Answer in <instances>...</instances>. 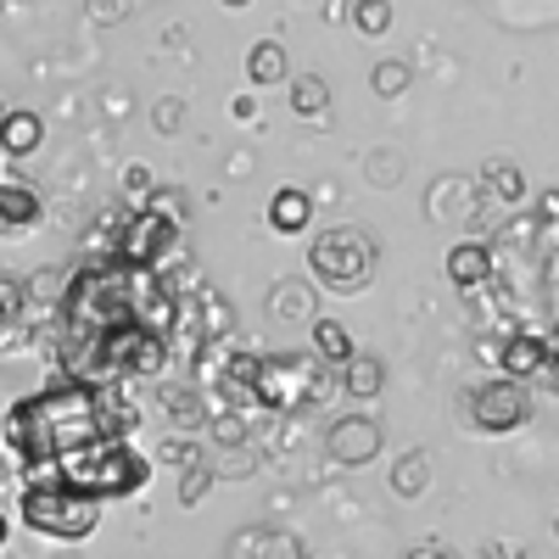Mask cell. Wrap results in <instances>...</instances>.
I'll list each match as a JSON object with an SVG mask.
<instances>
[{"instance_id": "1", "label": "cell", "mask_w": 559, "mask_h": 559, "mask_svg": "<svg viewBox=\"0 0 559 559\" xmlns=\"http://www.w3.org/2000/svg\"><path fill=\"white\" fill-rule=\"evenodd\" d=\"M179 319L185 302L168 269H140L118 252L90 258L51 308V364L62 381L84 386L157 381L174 358Z\"/></svg>"}, {"instance_id": "2", "label": "cell", "mask_w": 559, "mask_h": 559, "mask_svg": "<svg viewBox=\"0 0 559 559\" xmlns=\"http://www.w3.org/2000/svg\"><path fill=\"white\" fill-rule=\"evenodd\" d=\"M96 437H102V403H96V386H84V381H57L12 403L7 419H0V442L17 459V476L51 471L57 459H68L73 448L96 442Z\"/></svg>"}, {"instance_id": "3", "label": "cell", "mask_w": 559, "mask_h": 559, "mask_svg": "<svg viewBox=\"0 0 559 559\" xmlns=\"http://www.w3.org/2000/svg\"><path fill=\"white\" fill-rule=\"evenodd\" d=\"M23 481H57V487H68V492H84V498L107 503V498H134L140 487H146V481H152V459L140 453L129 437L102 431L96 442L73 448L68 459L51 464V471H34V476H23Z\"/></svg>"}, {"instance_id": "4", "label": "cell", "mask_w": 559, "mask_h": 559, "mask_svg": "<svg viewBox=\"0 0 559 559\" xmlns=\"http://www.w3.org/2000/svg\"><path fill=\"white\" fill-rule=\"evenodd\" d=\"M308 274H313V286L319 292H331V297H358L376 286V274H381V247L369 229L358 224H336V229H324V236L308 241Z\"/></svg>"}, {"instance_id": "5", "label": "cell", "mask_w": 559, "mask_h": 559, "mask_svg": "<svg viewBox=\"0 0 559 559\" xmlns=\"http://www.w3.org/2000/svg\"><path fill=\"white\" fill-rule=\"evenodd\" d=\"M336 381V364L319 353H263L258 358V408L269 414H302Z\"/></svg>"}, {"instance_id": "6", "label": "cell", "mask_w": 559, "mask_h": 559, "mask_svg": "<svg viewBox=\"0 0 559 559\" xmlns=\"http://www.w3.org/2000/svg\"><path fill=\"white\" fill-rule=\"evenodd\" d=\"M17 515L34 537H51V543H84L90 532L102 526V503L68 492L57 481H23L17 492Z\"/></svg>"}, {"instance_id": "7", "label": "cell", "mask_w": 559, "mask_h": 559, "mask_svg": "<svg viewBox=\"0 0 559 559\" xmlns=\"http://www.w3.org/2000/svg\"><path fill=\"white\" fill-rule=\"evenodd\" d=\"M464 419H471L481 437H509V431H521L526 419H532V386L498 376V381H487V386H476L471 397H464Z\"/></svg>"}, {"instance_id": "8", "label": "cell", "mask_w": 559, "mask_h": 559, "mask_svg": "<svg viewBox=\"0 0 559 559\" xmlns=\"http://www.w3.org/2000/svg\"><path fill=\"white\" fill-rule=\"evenodd\" d=\"M179 218H168L163 207H140V213H129V224H123V247H118V258L123 263H140V269H163L168 263V252L179 247Z\"/></svg>"}, {"instance_id": "9", "label": "cell", "mask_w": 559, "mask_h": 559, "mask_svg": "<svg viewBox=\"0 0 559 559\" xmlns=\"http://www.w3.org/2000/svg\"><path fill=\"white\" fill-rule=\"evenodd\" d=\"M381 442H386V431H381V419H369V414H342L331 426V437H324L331 459L347 464V471H364V464L381 453Z\"/></svg>"}, {"instance_id": "10", "label": "cell", "mask_w": 559, "mask_h": 559, "mask_svg": "<svg viewBox=\"0 0 559 559\" xmlns=\"http://www.w3.org/2000/svg\"><path fill=\"white\" fill-rule=\"evenodd\" d=\"M548 342L543 336H526V331H515V336H503V347H498V369H503V376L509 381H543L548 376Z\"/></svg>"}, {"instance_id": "11", "label": "cell", "mask_w": 559, "mask_h": 559, "mask_svg": "<svg viewBox=\"0 0 559 559\" xmlns=\"http://www.w3.org/2000/svg\"><path fill=\"white\" fill-rule=\"evenodd\" d=\"M39 191L28 179H7L0 174V236H28V229H39Z\"/></svg>"}, {"instance_id": "12", "label": "cell", "mask_w": 559, "mask_h": 559, "mask_svg": "<svg viewBox=\"0 0 559 559\" xmlns=\"http://www.w3.org/2000/svg\"><path fill=\"white\" fill-rule=\"evenodd\" d=\"M448 280L459 292H481L487 280H492V247L487 241H459V247H448Z\"/></svg>"}, {"instance_id": "13", "label": "cell", "mask_w": 559, "mask_h": 559, "mask_svg": "<svg viewBox=\"0 0 559 559\" xmlns=\"http://www.w3.org/2000/svg\"><path fill=\"white\" fill-rule=\"evenodd\" d=\"M308 224H313V197L308 191L286 185V191L269 197V229H274V236H302Z\"/></svg>"}, {"instance_id": "14", "label": "cell", "mask_w": 559, "mask_h": 559, "mask_svg": "<svg viewBox=\"0 0 559 559\" xmlns=\"http://www.w3.org/2000/svg\"><path fill=\"white\" fill-rule=\"evenodd\" d=\"M96 403H102V431H112V437H134L140 431V403L129 397V381L96 386Z\"/></svg>"}, {"instance_id": "15", "label": "cell", "mask_w": 559, "mask_h": 559, "mask_svg": "<svg viewBox=\"0 0 559 559\" xmlns=\"http://www.w3.org/2000/svg\"><path fill=\"white\" fill-rule=\"evenodd\" d=\"M381 386H386V364H381V353H353V358L342 364V392H347L353 403L381 397Z\"/></svg>"}, {"instance_id": "16", "label": "cell", "mask_w": 559, "mask_h": 559, "mask_svg": "<svg viewBox=\"0 0 559 559\" xmlns=\"http://www.w3.org/2000/svg\"><path fill=\"white\" fill-rule=\"evenodd\" d=\"M247 79H252L258 90H274V84H286V79H292L286 45H280V39H258L252 51H247Z\"/></svg>"}, {"instance_id": "17", "label": "cell", "mask_w": 559, "mask_h": 559, "mask_svg": "<svg viewBox=\"0 0 559 559\" xmlns=\"http://www.w3.org/2000/svg\"><path fill=\"white\" fill-rule=\"evenodd\" d=\"M197 353H207V342L229 336V302L213 292V286H197Z\"/></svg>"}, {"instance_id": "18", "label": "cell", "mask_w": 559, "mask_h": 559, "mask_svg": "<svg viewBox=\"0 0 559 559\" xmlns=\"http://www.w3.org/2000/svg\"><path fill=\"white\" fill-rule=\"evenodd\" d=\"M39 140H45V118L39 112H7V123H0V152L28 157V152H39Z\"/></svg>"}, {"instance_id": "19", "label": "cell", "mask_w": 559, "mask_h": 559, "mask_svg": "<svg viewBox=\"0 0 559 559\" xmlns=\"http://www.w3.org/2000/svg\"><path fill=\"white\" fill-rule=\"evenodd\" d=\"M163 408H168V419L179 431H202L207 426V403H202L197 386H163Z\"/></svg>"}, {"instance_id": "20", "label": "cell", "mask_w": 559, "mask_h": 559, "mask_svg": "<svg viewBox=\"0 0 559 559\" xmlns=\"http://www.w3.org/2000/svg\"><path fill=\"white\" fill-rule=\"evenodd\" d=\"M313 353L324 358V364H347L358 347H353V336H347V324H336V319H313Z\"/></svg>"}, {"instance_id": "21", "label": "cell", "mask_w": 559, "mask_h": 559, "mask_svg": "<svg viewBox=\"0 0 559 559\" xmlns=\"http://www.w3.org/2000/svg\"><path fill=\"white\" fill-rule=\"evenodd\" d=\"M426 487H431V459L414 448V453H403V459L392 464V492H397V498H419Z\"/></svg>"}, {"instance_id": "22", "label": "cell", "mask_w": 559, "mask_h": 559, "mask_svg": "<svg viewBox=\"0 0 559 559\" xmlns=\"http://www.w3.org/2000/svg\"><path fill=\"white\" fill-rule=\"evenodd\" d=\"M269 313L274 319H313V292L302 286V280H280V286L269 292Z\"/></svg>"}, {"instance_id": "23", "label": "cell", "mask_w": 559, "mask_h": 559, "mask_svg": "<svg viewBox=\"0 0 559 559\" xmlns=\"http://www.w3.org/2000/svg\"><path fill=\"white\" fill-rule=\"evenodd\" d=\"M292 112H302V118H324V112H331V84H324L319 73L292 79Z\"/></svg>"}, {"instance_id": "24", "label": "cell", "mask_w": 559, "mask_h": 559, "mask_svg": "<svg viewBox=\"0 0 559 559\" xmlns=\"http://www.w3.org/2000/svg\"><path fill=\"white\" fill-rule=\"evenodd\" d=\"M481 174H487V191H492L498 202H509V207H515V202L526 197V174H521L515 163H503V157H492V163H487Z\"/></svg>"}, {"instance_id": "25", "label": "cell", "mask_w": 559, "mask_h": 559, "mask_svg": "<svg viewBox=\"0 0 559 559\" xmlns=\"http://www.w3.org/2000/svg\"><path fill=\"white\" fill-rule=\"evenodd\" d=\"M213 481H218V471H213V459H197V464H185L179 471V503L185 509H197L207 492H213Z\"/></svg>"}, {"instance_id": "26", "label": "cell", "mask_w": 559, "mask_h": 559, "mask_svg": "<svg viewBox=\"0 0 559 559\" xmlns=\"http://www.w3.org/2000/svg\"><path fill=\"white\" fill-rule=\"evenodd\" d=\"M353 28L369 34V39H381L392 28V0H353Z\"/></svg>"}, {"instance_id": "27", "label": "cell", "mask_w": 559, "mask_h": 559, "mask_svg": "<svg viewBox=\"0 0 559 559\" xmlns=\"http://www.w3.org/2000/svg\"><path fill=\"white\" fill-rule=\"evenodd\" d=\"M123 191H129V202L152 207V202H157V179H152V168H146V163H129V168H123Z\"/></svg>"}, {"instance_id": "28", "label": "cell", "mask_w": 559, "mask_h": 559, "mask_svg": "<svg viewBox=\"0 0 559 559\" xmlns=\"http://www.w3.org/2000/svg\"><path fill=\"white\" fill-rule=\"evenodd\" d=\"M408 79H414V73H408V62H381L376 73H369V84H376V96H386V102H392V96H403Z\"/></svg>"}, {"instance_id": "29", "label": "cell", "mask_w": 559, "mask_h": 559, "mask_svg": "<svg viewBox=\"0 0 559 559\" xmlns=\"http://www.w3.org/2000/svg\"><path fill=\"white\" fill-rule=\"evenodd\" d=\"M157 459H163V464H179V471H185V464H197V459H202V442H191V437H168V442L157 448Z\"/></svg>"}, {"instance_id": "30", "label": "cell", "mask_w": 559, "mask_h": 559, "mask_svg": "<svg viewBox=\"0 0 559 559\" xmlns=\"http://www.w3.org/2000/svg\"><path fill=\"white\" fill-rule=\"evenodd\" d=\"M241 448H247V442H229V453L213 464V471H218V476H252V471H258V453H241Z\"/></svg>"}, {"instance_id": "31", "label": "cell", "mask_w": 559, "mask_h": 559, "mask_svg": "<svg viewBox=\"0 0 559 559\" xmlns=\"http://www.w3.org/2000/svg\"><path fill=\"white\" fill-rule=\"evenodd\" d=\"M23 302H28V286H17L12 274H0V324L17 319V313H23Z\"/></svg>"}, {"instance_id": "32", "label": "cell", "mask_w": 559, "mask_h": 559, "mask_svg": "<svg viewBox=\"0 0 559 559\" xmlns=\"http://www.w3.org/2000/svg\"><path fill=\"white\" fill-rule=\"evenodd\" d=\"M263 543H269V548H258L252 559H302V543H297V537H274V532H263Z\"/></svg>"}, {"instance_id": "33", "label": "cell", "mask_w": 559, "mask_h": 559, "mask_svg": "<svg viewBox=\"0 0 559 559\" xmlns=\"http://www.w3.org/2000/svg\"><path fill=\"white\" fill-rule=\"evenodd\" d=\"M179 123H185V107H179V102H163V107H157V129H163V134H179Z\"/></svg>"}, {"instance_id": "34", "label": "cell", "mask_w": 559, "mask_h": 559, "mask_svg": "<svg viewBox=\"0 0 559 559\" xmlns=\"http://www.w3.org/2000/svg\"><path fill=\"white\" fill-rule=\"evenodd\" d=\"M229 112H236V118H252V112H258V102H252V96H236V102H229Z\"/></svg>"}, {"instance_id": "35", "label": "cell", "mask_w": 559, "mask_h": 559, "mask_svg": "<svg viewBox=\"0 0 559 559\" xmlns=\"http://www.w3.org/2000/svg\"><path fill=\"white\" fill-rule=\"evenodd\" d=\"M403 559H453V554H442V548H414V554H403Z\"/></svg>"}, {"instance_id": "36", "label": "cell", "mask_w": 559, "mask_h": 559, "mask_svg": "<svg viewBox=\"0 0 559 559\" xmlns=\"http://www.w3.org/2000/svg\"><path fill=\"white\" fill-rule=\"evenodd\" d=\"M543 342H548V358H559V324H554V331H548Z\"/></svg>"}, {"instance_id": "37", "label": "cell", "mask_w": 559, "mask_h": 559, "mask_svg": "<svg viewBox=\"0 0 559 559\" xmlns=\"http://www.w3.org/2000/svg\"><path fill=\"white\" fill-rule=\"evenodd\" d=\"M7 537H12V521H7V509H0V548H7Z\"/></svg>"}, {"instance_id": "38", "label": "cell", "mask_w": 559, "mask_h": 559, "mask_svg": "<svg viewBox=\"0 0 559 559\" xmlns=\"http://www.w3.org/2000/svg\"><path fill=\"white\" fill-rule=\"evenodd\" d=\"M224 7H229V12H241V7H252V0H224Z\"/></svg>"}, {"instance_id": "39", "label": "cell", "mask_w": 559, "mask_h": 559, "mask_svg": "<svg viewBox=\"0 0 559 559\" xmlns=\"http://www.w3.org/2000/svg\"><path fill=\"white\" fill-rule=\"evenodd\" d=\"M0 123H7V107H0Z\"/></svg>"}]
</instances>
